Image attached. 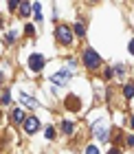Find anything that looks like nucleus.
I'll return each mask as SVG.
<instances>
[{
  "mask_svg": "<svg viewBox=\"0 0 134 154\" xmlns=\"http://www.w3.org/2000/svg\"><path fill=\"white\" fill-rule=\"evenodd\" d=\"M93 132H95V137L99 139V141H108L110 139V128H108V123H105L103 119L93 123Z\"/></svg>",
  "mask_w": 134,
  "mask_h": 154,
  "instance_id": "nucleus-1",
  "label": "nucleus"
},
{
  "mask_svg": "<svg viewBox=\"0 0 134 154\" xmlns=\"http://www.w3.org/2000/svg\"><path fill=\"white\" fill-rule=\"evenodd\" d=\"M84 64H86V68L95 71V68L101 66V57L93 51V48H86V51H84Z\"/></svg>",
  "mask_w": 134,
  "mask_h": 154,
  "instance_id": "nucleus-2",
  "label": "nucleus"
},
{
  "mask_svg": "<svg viewBox=\"0 0 134 154\" xmlns=\"http://www.w3.org/2000/svg\"><path fill=\"white\" fill-rule=\"evenodd\" d=\"M29 66H31V71H35V73H40L42 68H44V57H42L40 53H35V55H31V57H29Z\"/></svg>",
  "mask_w": 134,
  "mask_h": 154,
  "instance_id": "nucleus-3",
  "label": "nucleus"
},
{
  "mask_svg": "<svg viewBox=\"0 0 134 154\" xmlns=\"http://www.w3.org/2000/svg\"><path fill=\"white\" fill-rule=\"evenodd\" d=\"M57 40L62 44H70L73 42V33H70L68 26H57Z\"/></svg>",
  "mask_w": 134,
  "mask_h": 154,
  "instance_id": "nucleus-4",
  "label": "nucleus"
},
{
  "mask_svg": "<svg viewBox=\"0 0 134 154\" xmlns=\"http://www.w3.org/2000/svg\"><path fill=\"white\" fill-rule=\"evenodd\" d=\"M70 75H73V73H70L68 68H64V71H62V73L53 75V77H51V82H53V84H57V86H64V84H66V82L70 79Z\"/></svg>",
  "mask_w": 134,
  "mask_h": 154,
  "instance_id": "nucleus-5",
  "label": "nucleus"
},
{
  "mask_svg": "<svg viewBox=\"0 0 134 154\" xmlns=\"http://www.w3.org/2000/svg\"><path fill=\"white\" fill-rule=\"evenodd\" d=\"M38 128H40V119H38V117H29V119L24 121V130L29 132V134L38 132Z\"/></svg>",
  "mask_w": 134,
  "mask_h": 154,
  "instance_id": "nucleus-6",
  "label": "nucleus"
},
{
  "mask_svg": "<svg viewBox=\"0 0 134 154\" xmlns=\"http://www.w3.org/2000/svg\"><path fill=\"white\" fill-rule=\"evenodd\" d=\"M66 108H70V110H79L81 106H79V99H77V97H66Z\"/></svg>",
  "mask_w": 134,
  "mask_h": 154,
  "instance_id": "nucleus-7",
  "label": "nucleus"
},
{
  "mask_svg": "<svg viewBox=\"0 0 134 154\" xmlns=\"http://www.w3.org/2000/svg\"><path fill=\"white\" fill-rule=\"evenodd\" d=\"M20 99H22V101H24L29 108H35V106H38V101H35L33 97H29V95H20Z\"/></svg>",
  "mask_w": 134,
  "mask_h": 154,
  "instance_id": "nucleus-8",
  "label": "nucleus"
},
{
  "mask_svg": "<svg viewBox=\"0 0 134 154\" xmlns=\"http://www.w3.org/2000/svg\"><path fill=\"white\" fill-rule=\"evenodd\" d=\"M11 119H13V121H16V123H20V121H22V119H24V112H22V110H13Z\"/></svg>",
  "mask_w": 134,
  "mask_h": 154,
  "instance_id": "nucleus-9",
  "label": "nucleus"
},
{
  "mask_svg": "<svg viewBox=\"0 0 134 154\" xmlns=\"http://www.w3.org/2000/svg\"><path fill=\"white\" fill-rule=\"evenodd\" d=\"M62 130H64L66 134H70V132L75 130V125H73V121H64V123H62Z\"/></svg>",
  "mask_w": 134,
  "mask_h": 154,
  "instance_id": "nucleus-10",
  "label": "nucleus"
},
{
  "mask_svg": "<svg viewBox=\"0 0 134 154\" xmlns=\"http://www.w3.org/2000/svg\"><path fill=\"white\" fill-rule=\"evenodd\" d=\"M29 11H31L29 5H26V2H20V13H22V16H29Z\"/></svg>",
  "mask_w": 134,
  "mask_h": 154,
  "instance_id": "nucleus-11",
  "label": "nucleus"
},
{
  "mask_svg": "<svg viewBox=\"0 0 134 154\" xmlns=\"http://www.w3.org/2000/svg\"><path fill=\"white\" fill-rule=\"evenodd\" d=\"M46 139H48V141H53V139H55V128H53V125H48V128H46Z\"/></svg>",
  "mask_w": 134,
  "mask_h": 154,
  "instance_id": "nucleus-12",
  "label": "nucleus"
},
{
  "mask_svg": "<svg viewBox=\"0 0 134 154\" xmlns=\"http://www.w3.org/2000/svg\"><path fill=\"white\" fill-rule=\"evenodd\" d=\"M123 93H125V97H128V99H130V97L134 95V86H132V84H128V86L123 88Z\"/></svg>",
  "mask_w": 134,
  "mask_h": 154,
  "instance_id": "nucleus-13",
  "label": "nucleus"
},
{
  "mask_svg": "<svg viewBox=\"0 0 134 154\" xmlns=\"http://www.w3.org/2000/svg\"><path fill=\"white\" fill-rule=\"evenodd\" d=\"M75 33L77 35H86V29H84V24L79 22V24H75Z\"/></svg>",
  "mask_w": 134,
  "mask_h": 154,
  "instance_id": "nucleus-14",
  "label": "nucleus"
},
{
  "mask_svg": "<svg viewBox=\"0 0 134 154\" xmlns=\"http://www.w3.org/2000/svg\"><path fill=\"white\" fill-rule=\"evenodd\" d=\"M114 73H117V75H123V73H125V66H123V64L114 66Z\"/></svg>",
  "mask_w": 134,
  "mask_h": 154,
  "instance_id": "nucleus-15",
  "label": "nucleus"
},
{
  "mask_svg": "<svg viewBox=\"0 0 134 154\" xmlns=\"http://www.w3.org/2000/svg\"><path fill=\"white\" fill-rule=\"evenodd\" d=\"M86 154H99V150H97L95 145H88V148H86Z\"/></svg>",
  "mask_w": 134,
  "mask_h": 154,
  "instance_id": "nucleus-16",
  "label": "nucleus"
},
{
  "mask_svg": "<svg viewBox=\"0 0 134 154\" xmlns=\"http://www.w3.org/2000/svg\"><path fill=\"white\" fill-rule=\"evenodd\" d=\"M24 31H26V35H33V33H35L33 24H26V26H24Z\"/></svg>",
  "mask_w": 134,
  "mask_h": 154,
  "instance_id": "nucleus-17",
  "label": "nucleus"
},
{
  "mask_svg": "<svg viewBox=\"0 0 134 154\" xmlns=\"http://www.w3.org/2000/svg\"><path fill=\"white\" fill-rule=\"evenodd\" d=\"M2 103H5V106L9 103V90H5V93H2Z\"/></svg>",
  "mask_w": 134,
  "mask_h": 154,
  "instance_id": "nucleus-18",
  "label": "nucleus"
},
{
  "mask_svg": "<svg viewBox=\"0 0 134 154\" xmlns=\"http://www.w3.org/2000/svg\"><path fill=\"white\" fill-rule=\"evenodd\" d=\"M7 42H16V33L9 31V35H7Z\"/></svg>",
  "mask_w": 134,
  "mask_h": 154,
  "instance_id": "nucleus-19",
  "label": "nucleus"
},
{
  "mask_svg": "<svg viewBox=\"0 0 134 154\" xmlns=\"http://www.w3.org/2000/svg\"><path fill=\"white\" fill-rule=\"evenodd\" d=\"M103 77H105V79H110V77H112V71H110V68H105V73H103Z\"/></svg>",
  "mask_w": 134,
  "mask_h": 154,
  "instance_id": "nucleus-20",
  "label": "nucleus"
},
{
  "mask_svg": "<svg viewBox=\"0 0 134 154\" xmlns=\"http://www.w3.org/2000/svg\"><path fill=\"white\" fill-rule=\"evenodd\" d=\"M128 145H130V148H134V134H132V137H128Z\"/></svg>",
  "mask_w": 134,
  "mask_h": 154,
  "instance_id": "nucleus-21",
  "label": "nucleus"
},
{
  "mask_svg": "<svg viewBox=\"0 0 134 154\" xmlns=\"http://www.w3.org/2000/svg\"><path fill=\"white\" fill-rule=\"evenodd\" d=\"M128 48H130V53H132V55H134V40H132V42H130V46H128Z\"/></svg>",
  "mask_w": 134,
  "mask_h": 154,
  "instance_id": "nucleus-22",
  "label": "nucleus"
},
{
  "mask_svg": "<svg viewBox=\"0 0 134 154\" xmlns=\"http://www.w3.org/2000/svg\"><path fill=\"white\" fill-rule=\"evenodd\" d=\"M108 154H119V150H117V148H112V150H110Z\"/></svg>",
  "mask_w": 134,
  "mask_h": 154,
  "instance_id": "nucleus-23",
  "label": "nucleus"
},
{
  "mask_svg": "<svg viewBox=\"0 0 134 154\" xmlns=\"http://www.w3.org/2000/svg\"><path fill=\"white\" fill-rule=\"evenodd\" d=\"M130 121H132V128H134V117H132V119H130Z\"/></svg>",
  "mask_w": 134,
  "mask_h": 154,
  "instance_id": "nucleus-24",
  "label": "nucleus"
}]
</instances>
